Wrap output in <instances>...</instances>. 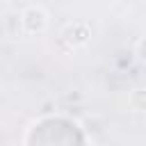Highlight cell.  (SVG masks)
Segmentation results:
<instances>
[{
	"label": "cell",
	"mask_w": 146,
	"mask_h": 146,
	"mask_svg": "<svg viewBox=\"0 0 146 146\" xmlns=\"http://www.w3.org/2000/svg\"><path fill=\"white\" fill-rule=\"evenodd\" d=\"M21 25L27 34H36V32H43L46 25H48V16L41 7H27L23 14H21Z\"/></svg>",
	"instance_id": "cell-1"
},
{
	"label": "cell",
	"mask_w": 146,
	"mask_h": 146,
	"mask_svg": "<svg viewBox=\"0 0 146 146\" xmlns=\"http://www.w3.org/2000/svg\"><path fill=\"white\" fill-rule=\"evenodd\" d=\"M89 36H91V32H89V27L84 25V23H71V25H66V30L62 32V39L64 41H68L73 48L75 46H84L87 41H89Z\"/></svg>",
	"instance_id": "cell-2"
},
{
	"label": "cell",
	"mask_w": 146,
	"mask_h": 146,
	"mask_svg": "<svg viewBox=\"0 0 146 146\" xmlns=\"http://www.w3.org/2000/svg\"><path fill=\"white\" fill-rule=\"evenodd\" d=\"M130 103H132L135 110L144 112V110H146V89H135V91L130 94Z\"/></svg>",
	"instance_id": "cell-3"
},
{
	"label": "cell",
	"mask_w": 146,
	"mask_h": 146,
	"mask_svg": "<svg viewBox=\"0 0 146 146\" xmlns=\"http://www.w3.org/2000/svg\"><path fill=\"white\" fill-rule=\"evenodd\" d=\"M137 52H139L141 62L146 64V39H141V41H139V46H137Z\"/></svg>",
	"instance_id": "cell-4"
}]
</instances>
